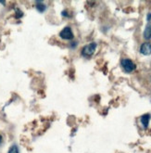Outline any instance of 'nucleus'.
Returning <instances> with one entry per match:
<instances>
[{"label": "nucleus", "instance_id": "ddd939ff", "mask_svg": "<svg viewBox=\"0 0 151 153\" xmlns=\"http://www.w3.org/2000/svg\"><path fill=\"white\" fill-rule=\"evenodd\" d=\"M3 143V137H2V134H0V145Z\"/></svg>", "mask_w": 151, "mask_h": 153}, {"label": "nucleus", "instance_id": "0eeeda50", "mask_svg": "<svg viewBox=\"0 0 151 153\" xmlns=\"http://www.w3.org/2000/svg\"><path fill=\"white\" fill-rule=\"evenodd\" d=\"M35 7H36V10L40 12V13H43L47 10V6L44 4L42 1H36V5H35Z\"/></svg>", "mask_w": 151, "mask_h": 153}, {"label": "nucleus", "instance_id": "20e7f679", "mask_svg": "<svg viewBox=\"0 0 151 153\" xmlns=\"http://www.w3.org/2000/svg\"><path fill=\"white\" fill-rule=\"evenodd\" d=\"M140 53L144 56H149L151 55V44L149 42H145L141 45L140 49H139Z\"/></svg>", "mask_w": 151, "mask_h": 153}, {"label": "nucleus", "instance_id": "39448f33", "mask_svg": "<svg viewBox=\"0 0 151 153\" xmlns=\"http://www.w3.org/2000/svg\"><path fill=\"white\" fill-rule=\"evenodd\" d=\"M150 119H151V115H150L149 113H146V114L142 115V116L140 117V122H141L142 125H143V127H144L145 129H147V128L148 127Z\"/></svg>", "mask_w": 151, "mask_h": 153}, {"label": "nucleus", "instance_id": "f03ea898", "mask_svg": "<svg viewBox=\"0 0 151 153\" xmlns=\"http://www.w3.org/2000/svg\"><path fill=\"white\" fill-rule=\"evenodd\" d=\"M96 47H97V45L95 42L90 43V44L86 45V46H84L82 48V55H83V57H84V58H91L94 55V53H95V51L96 49Z\"/></svg>", "mask_w": 151, "mask_h": 153}, {"label": "nucleus", "instance_id": "9d476101", "mask_svg": "<svg viewBox=\"0 0 151 153\" xmlns=\"http://www.w3.org/2000/svg\"><path fill=\"white\" fill-rule=\"evenodd\" d=\"M61 15L63 16V17H65V18H70V17L67 10H63V11H62V12H61Z\"/></svg>", "mask_w": 151, "mask_h": 153}, {"label": "nucleus", "instance_id": "423d86ee", "mask_svg": "<svg viewBox=\"0 0 151 153\" xmlns=\"http://www.w3.org/2000/svg\"><path fill=\"white\" fill-rule=\"evenodd\" d=\"M143 36L146 40H150L151 39V23H148L143 33Z\"/></svg>", "mask_w": 151, "mask_h": 153}, {"label": "nucleus", "instance_id": "9b49d317", "mask_svg": "<svg viewBox=\"0 0 151 153\" xmlns=\"http://www.w3.org/2000/svg\"><path fill=\"white\" fill-rule=\"evenodd\" d=\"M70 45H73V46H70V47H72V48H75L77 47V42H73V43H72Z\"/></svg>", "mask_w": 151, "mask_h": 153}, {"label": "nucleus", "instance_id": "6e6552de", "mask_svg": "<svg viewBox=\"0 0 151 153\" xmlns=\"http://www.w3.org/2000/svg\"><path fill=\"white\" fill-rule=\"evenodd\" d=\"M7 153H20L19 147H18L16 144H13V145L10 148V149H8Z\"/></svg>", "mask_w": 151, "mask_h": 153}, {"label": "nucleus", "instance_id": "7ed1b4c3", "mask_svg": "<svg viewBox=\"0 0 151 153\" xmlns=\"http://www.w3.org/2000/svg\"><path fill=\"white\" fill-rule=\"evenodd\" d=\"M59 36L60 38L64 39V40H73L74 38V34L73 33V30L70 26H66L62 29L59 33Z\"/></svg>", "mask_w": 151, "mask_h": 153}, {"label": "nucleus", "instance_id": "f8f14e48", "mask_svg": "<svg viewBox=\"0 0 151 153\" xmlns=\"http://www.w3.org/2000/svg\"><path fill=\"white\" fill-rule=\"evenodd\" d=\"M147 22H150V21H151V13H148V14H147Z\"/></svg>", "mask_w": 151, "mask_h": 153}, {"label": "nucleus", "instance_id": "1a4fd4ad", "mask_svg": "<svg viewBox=\"0 0 151 153\" xmlns=\"http://www.w3.org/2000/svg\"><path fill=\"white\" fill-rule=\"evenodd\" d=\"M23 16V12L21 10H20L19 8H17L16 10V17L17 18H21Z\"/></svg>", "mask_w": 151, "mask_h": 153}, {"label": "nucleus", "instance_id": "f257e3e1", "mask_svg": "<svg viewBox=\"0 0 151 153\" xmlns=\"http://www.w3.org/2000/svg\"><path fill=\"white\" fill-rule=\"evenodd\" d=\"M121 66L122 70L125 71L126 74L132 73V71H134L135 70V68H136L135 64L134 63V61H132V59H126V58L122 59L121 60Z\"/></svg>", "mask_w": 151, "mask_h": 153}]
</instances>
